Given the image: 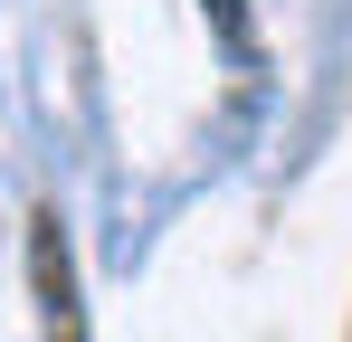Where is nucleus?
<instances>
[{
  "mask_svg": "<svg viewBox=\"0 0 352 342\" xmlns=\"http://www.w3.org/2000/svg\"><path fill=\"white\" fill-rule=\"evenodd\" d=\"M29 285H38V323H48V342H86L76 247H67V219H58V209H38V219H29Z\"/></svg>",
  "mask_w": 352,
  "mask_h": 342,
  "instance_id": "obj_1",
  "label": "nucleus"
},
{
  "mask_svg": "<svg viewBox=\"0 0 352 342\" xmlns=\"http://www.w3.org/2000/svg\"><path fill=\"white\" fill-rule=\"evenodd\" d=\"M210 10V38L229 48V67H257V19H248V0H200Z\"/></svg>",
  "mask_w": 352,
  "mask_h": 342,
  "instance_id": "obj_2",
  "label": "nucleus"
}]
</instances>
